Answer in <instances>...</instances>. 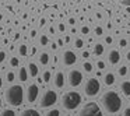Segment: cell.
I'll return each instance as SVG.
<instances>
[{
  "instance_id": "cell-1",
  "label": "cell",
  "mask_w": 130,
  "mask_h": 116,
  "mask_svg": "<svg viewBox=\"0 0 130 116\" xmlns=\"http://www.w3.org/2000/svg\"><path fill=\"white\" fill-rule=\"evenodd\" d=\"M101 105L106 113H116L122 108V98L116 91H106L101 96Z\"/></svg>"
},
{
  "instance_id": "cell-2",
  "label": "cell",
  "mask_w": 130,
  "mask_h": 116,
  "mask_svg": "<svg viewBox=\"0 0 130 116\" xmlns=\"http://www.w3.org/2000/svg\"><path fill=\"white\" fill-rule=\"evenodd\" d=\"M4 98H6L7 104L11 105V106H20L24 101V90L21 85L18 84H13L11 87H9L6 90L4 94Z\"/></svg>"
},
{
  "instance_id": "cell-3",
  "label": "cell",
  "mask_w": 130,
  "mask_h": 116,
  "mask_svg": "<svg viewBox=\"0 0 130 116\" xmlns=\"http://www.w3.org/2000/svg\"><path fill=\"white\" fill-rule=\"evenodd\" d=\"M81 104V95L76 91H69V92H64L62 96V105L64 109L67 110H73L76 109L78 105Z\"/></svg>"
},
{
  "instance_id": "cell-4",
  "label": "cell",
  "mask_w": 130,
  "mask_h": 116,
  "mask_svg": "<svg viewBox=\"0 0 130 116\" xmlns=\"http://www.w3.org/2000/svg\"><path fill=\"white\" fill-rule=\"evenodd\" d=\"M78 116H104L102 115L101 108L98 106V104L95 102H88L83 106V109L80 110Z\"/></svg>"
},
{
  "instance_id": "cell-5",
  "label": "cell",
  "mask_w": 130,
  "mask_h": 116,
  "mask_svg": "<svg viewBox=\"0 0 130 116\" xmlns=\"http://www.w3.org/2000/svg\"><path fill=\"white\" fill-rule=\"evenodd\" d=\"M99 90H101V84H99L98 78H88L84 85V92L87 96H95L98 95Z\"/></svg>"
},
{
  "instance_id": "cell-6",
  "label": "cell",
  "mask_w": 130,
  "mask_h": 116,
  "mask_svg": "<svg viewBox=\"0 0 130 116\" xmlns=\"http://www.w3.org/2000/svg\"><path fill=\"white\" fill-rule=\"evenodd\" d=\"M56 101H57V94L53 90H46L45 92L42 94V96H41L39 105L42 108H49V106L56 104Z\"/></svg>"
},
{
  "instance_id": "cell-7",
  "label": "cell",
  "mask_w": 130,
  "mask_h": 116,
  "mask_svg": "<svg viewBox=\"0 0 130 116\" xmlns=\"http://www.w3.org/2000/svg\"><path fill=\"white\" fill-rule=\"evenodd\" d=\"M83 73L77 69H73V70L69 71V76H67V81L70 87H78L80 84L83 82Z\"/></svg>"
},
{
  "instance_id": "cell-8",
  "label": "cell",
  "mask_w": 130,
  "mask_h": 116,
  "mask_svg": "<svg viewBox=\"0 0 130 116\" xmlns=\"http://www.w3.org/2000/svg\"><path fill=\"white\" fill-rule=\"evenodd\" d=\"M38 95H39V88H38V85L37 84H29L28 88H27V94H25L27 102L34 104V102L37 101Z\"/></svg>"
},
{
  "instance_id": "cell-9",
  "label": "cell",
  "mask_w": 130,
  "mask_h": 116,
  "mask_svg": "<svg viewBox=\"0 0 130 116\" xmlns=\"http://www.w3.org/2000/svg\"><path fill=\"white\" fill-rule=\"evenodd\" d=\"M62 59H63V64L64 66H73L77 62V56L73 51H64Z\"/></svg>"
},
{
  "instance_id": "cell-10",
  "label": "cell",
  "mask_w": 130,
  "mask_h": 116,
  "mask_svg": "<svg viewBox=\"0 0 130 116\" xmlns=\"http://www.w3.org/2000/svg\"><path fill=\"white\" fill-rule=\"evenodd\" d=\"M53 84L56 88H63L64 87V73L63 71H56L53 77Z\"/></svg>"
},
{
  "instance_id": "cell-11",
  "label": "cell",
  "mask_w": 130,
  "mask_h": 116,
  "mask_svg": "<svg viewBox=\"0 0 130 116\" xmlns=\"http://www.w3.org/2000/svg\"><path fill=\"white\" fill-rule=\"evenodd\" d=\"M108 60H109L110 64H118L119 62H120V53H119V51H116V49H112V51H109V53H108Z\"/></svg>"
},
{
  "instance_id": "cell-12",
  "label": "cell",
  "mask_w": 130,
  "mask_h": 116,
  "mask_svg": "<svg viewBox=\"0 0 130 116\" xmlns=\"http://www.w3.org/2000/svg\"><path fill=\"white\" fill-rule=\"evenodd\" d=\"M27 69H28L27 71H28V74H29L31 77H37L38 73H39V69H38V66L35 64L34 62H29V63H28V67H27Z\"/></svg>"
},
{
  "instance_id": "cell-13",
  "label": "cell",
  "mask_w": 130,
  "mask_h": 116,
  "mask_svg": "<svg viewBox=\"0 0 130 116\" xmlns=\"http://www.w3.org/2000/svg\"><path fill=\"white\" fill-rule=\"evenodd\" d=\"M120 90L123 92L124 96H130V81L124 80V81L120 82Z\"/></svg>"
},
{
  "instance_id": "cell-14",
  "label": "cell",
  "mask_w": 130,
  "mask_h": 116,
  "mask_svg": "<svg viewBox=\"0 0 130 116\" xmlns=\"http://www.w3.org/2000/svg\"><path fill=\"white\" fill-rule=\"evenodd\" d=\"M18 80L23 82L28 80V71H27L25 67H20V70H18Z\"/></svg>"
},
{
  "instance_id": "cell-15",
  "label": "cell",
  "mask_w": 130,
  "mask_h": 116,
  "mask_svg": "<svg viewBox=\"0 0 130 116\" xmlns=\"http://www.w3.org/2000/svg\"><path fill=\"white\" fill-rule=\"evenodd\" d=\"M104 82L105 85H112L115 82V74L113 73H106L104 76Z\"/></svg>"
},
{
  "instance_id": "cell-16",
  "label": "cell",
  "mask_w": 130,
  "mask_h": 116,
  "mask_svg": "<svg viewBox=\"0 0 130 116\" xmlns=\"http://www.w3.org/2000/svg\"><path fill=\"white\" fill-rule=\"evenodd\" d=\"M20 116H41V115H39V112H38V110H35V109H31V108H29V109H25V110H23Z\"/></svg>"
},
{
  "instance_id": "cell-17",
  "label": "cell",
  "mask_w": 130,
  "mask_h": 116,
  "mask_svg": "<svg viewBox=\"0 0 130 116\" xmlns=\"http://www.w3.org/2000/svg\"><path fill=\"white\" fill-rule=\"evenodd\" d=\"M39 63L43 66H46L49 63V53H46V52H42V53H39Z\"/></svg>"
},
{
  "instance_id": "cell-18",
  "label": "cell",
  "mask_w": 130,
  "mask_h": 116,
  "mask_svg": "<svg viewBox=\"0 0 130 116\" xmlns=\"http://www.w3.org/2000/svg\"><path fill=\"white\" fill-rule=\"evenodd\" d=\"M104 53V45L102 43H95L94 45V55L95 56H101Z\"/></svg>"
},
{
  "instance_id": "cell-19",
  "label": "cell",
  "mask_w": 130,
  "mask_h": 116,
  "mask_svg": "<svg viewBox=\"0 0 130 116\" xmlns=\"http://www.w3.org/2000/svg\"><path fill=\"white\" fill-rule=\"evenodd\" d=\"M18 53H20V56H24V57H25L27 55H28V48H27L25 43L20 45V48H18Z\"/></svg>"
},
{
  "instance_id": "cell-20",
  "label": "cell",
  "mask_w": 130,
  "mask_h": 116,
  "mask_svg": "<svg viewBox=\"0 0 130 116\" xmlns=\"http://www.w3.org/2000/svg\"><path fill=\"white\" fill-rule=\"evenodd\" d=\"M51 77H52L51 71L45 70V71H43V74H42V81L43 82H49V81H51Z\"/></svg>"
},
{
  "instance_id": "cell-21",
  "label": "cell",
  "mask_w": 130,
  "mask_h": 116,
  "mask_svg": "<svg viewBox=\"0 0 130 116\" xmlns=\"http://www.w3.org/2000/svg\"><path fill=\"white\" fill-rule=\"evenodd\" d=\"M39 45H41V46L49 45V38L46 37V35H41V37H39Z\"/></svg>"
},
{
  "instance_id": "cell-22",
  "label": "cell",
  "mask_w": 130,
  "mask_h": 116,
  "mask_svg": "<svg viewBox=\"0 0 130 116\" xmlns=\"http://www.w3.org/2000/svg\"><path fill=\"white\" fill-rule=\"evenodd\" d=\"M83 69H84V71H87V73H91V71H92V63L84 62L83 63Z\"/></svg>"
},
{
  "instance_id": "cell-23",
  "label": "cell",
  "mask_w": 130,
  "mask_h": 116,
  "mask_svg": "<svg viewBox=\"0 0 130 116\" xmlns=\"http://www.w3.org/2000/svg\"><path fill=\"white\" fill-rule=\"evenodd\" d=\"M14 78H15V74L13 73V71H7V73H6V81L7 82H13V81H14Z\"/></svg>"
},
{
  "instance_id": "cell-24",
  "label": "cell",
  "mask_w": 130,
  "mask_h": 116,
  "mask_svg": "<svg viewBox=\"0 0 130 116\" xmlns=\"http://www.w3.org/2000/svg\"><path fill=\"white\" fill-rule=\"evenodd\" d=\"M0 116H15V112L11 109H4L3 112L0 113Z\"/></svg>"
},
{
  "instance_id": "cell-25",
  "label": "cell",
  "mask_w": 130,
  "mask_h": 116,
  "mask_svg": "<svg viewBox=\"0 0 130 116\" xmlns=\"http://www.w3.org/2000/svg\"><path fill=\"white\" fill-rule=\"evenodd\" d=\"M74 46H76L77 49H81L83 46H84V41H83V39H80V38H77V39L74 41Z\"/></svg>"
},
{
  "instance_id": "cell-26",
  "label": "cell",
  "mask_w": 130,
  "mask_h": 116,
  "mask_svg": "<svg viewBox=\"0 0 130 116\" xmlns=\"http://www.w3.org/2000/svg\"><path fill=\"white\" fill-rule=\"evenodd\" d=\"M45 116H60V112H59V109H52L49 112H46Z\"/></svg>"
},
{
  "instance_id": "cell-27",
  "label": "cell",
  "mask_w": 130,
  "mask_h": 116,
  "mask_svg": "<svg viewBox=\"0 0 130 116\" xmlns=\"http://www.w3.org/2000/svg\"><path fill=\"white\" fill-rule=\"evenodd\" d=\"M18 63H20V62H18V59L15 56H13L11 59H10V66H11V67H17Z\"/></svg>"
},
{
  "instance_id": "cell-28",
  "label": "cell",
  "mask_w": 130,
  "mask_h": 116,
  "mask_svg": "<svg viewBox=\"0 0 130 116\" xmlns=\"http://www.w3.org/2000/svg\"><path fill=\"white\" fill-rule=\"evenodd\" d=\"M119 76H126L127 74V67L126 66H122V67H119Z\"/></svg>"
},
{
  "instance_id": "cell-29",
  "label": "cell",
  "mask_w": 130,
  "mask_h": 116,
  "mask_svg": "<svg viewBox=\"0 0 130 116\" xmlns=\"http://www.w3.org/2000/svg\"><path fill=\"white\" fill-rule=\"evenodd\" d=\"M96 67H98L99 70H104V69H105V63L102 62V60H98V62H96Z\"/></svg>"
},
{
  "instance_id": "cell-30",
  "label": "cell",
  "mask_w": 130,
  "mask_h": 116,
  "mask_svg": "<svg viewBox=\"0 0 130 116\" xmlns=\"http://www.w3.org/2000/svg\"><path fill=\"white\" fill-rule=\"evenodd\" d=\"M102 32H104V29H102V27H96L95 28V35L96 37H101Z\"/></svg>"
},
{
  "instance_id": "cell-31",
  "label": "cell",
  "mask_w": 130,
  "mask_h": 116,
  "mask_svg": "<svg viewBox=\"0 0 130 116\" xmlns=\"http://www.w3.org/2000/svg\"><path fill=\"white\" fill-rule=\"evenodd\" d=\"M6 60V52L4 51H0V63H3Z\"/></svg>"
},
{
  "instance_id": "cell-32",
  "label": "cell",
  "mask_w": 130,
  "mask_h": 116,
  "mask_svg": "<svg viewBox=\"0 0 130 116\" xmlns=\"http://www.w3.org/2000/svg\"><path fill=\"white\" fill-rule=\"evenodd\" d=\"M119 46H120V48H126V46H127V41L126 39H120V41H119Z\"/></svg>"
},
{
  "instance_id": "cell-33",
  "label": "cell",
  "mask_w": 130,
  "mask_h": 116,
  "mask_svg": "<svg viewBox=\"0 0 130 116\" xmlns=\"http://www.w3.org/2000/svg\"><path fill=\"white\" fill-rule=\"evenodd\" d=\"M57 29H59L60 32H63V31H64V29H66L64 24H63V23H59V24H57Z\"/></svg>"
},
{
  "instance_id": "cell-34",
  "label": "cell",
  "mask_w": 130,
  "mask_h": 116,
  "mask_svg": "<svg viewBox=\"0 0 130 116\" xmlns=\"http://www.w3.org/2000/svg\"><path fill=\"white\" fill-rule=\"evenodd\" d=\"M88 32H90V28H88V27H81V34H84V35H87Z\"/></svg>"
},
{
  "instance_id": "cell-35",
  "label": "cell",
  "mask_w": 130,
  "mask_h": 116,
  "mask_svg": "<svg viewBox=\"0 0 130 116\" xmlns=\"http://www.w3.org/2000/svg\"><path fill=\"white\" fill-rule=\"evenodd\" d=\"M45 23H46V18H45V17H42V18L39 20V27H41V28H42V27L45 25Z\"/></svg>"
},
{
  "instance_id": "cell-36",
  "label": "cell",
  "mask_w": 130,
  "mask_h": 116,
  "mask_svg": "<svg viewBox=\"0 0 130 116\" xmlns=\"http://www.w3.org/2000/svg\"><path fill=\"white\" fill-rule=\"evenodd\" d=\"M29 37H31V38H35V37H37V31H35V29H31V32H29Z\"/></svg>"
},
{
  "instance_id": "cell-37",
  "label": "cell",
  "mask_w": 130,
  "mask_h": 116,
  "mask_svg": "<svg viewBox=\"0 0 130 116\" xmlns=\"http://www.w3.org/2000/svg\"><path fill=\"white\" fill-rule=\"evenodd\" d=\"M123 115H124V116H130V108H126V109H124Z\"/></svg>"
},
{
  "instance_id": "cell-38",
  "label": "cell",
  "mask_w": 130,
  "mask_h": 116,
  "mask_svg": "<svg viewBox=\"0 0 130 116\" xmlns=\"http://www.w3.org/2000/svg\"><path fill=\"white\" fill-rule=\"evenodd\" d=\"M81 56L84 57V59H87V57H90V52H87V51H85V52H83V55H81Z\"/></svg>"
},
{
  "instance_id": "cell-39",
  "label": "cell",
  "mask_w": 130,
  "mask_h": 116,
  "mask_svg": "<svg viewBox=\"0 0 130 116\" xmlns=\"http://www.w3.org/2000/svg\"><path fill=\"white\" fill-rule=\"evenodd\" d=\"M112 37H106V38H105V42H106V43H112Z\"/></svg>"
},
{
  "instance_id": "cell-40",
  "label": "cell",
  "mask_w": 130,
  "mask_h": 116,
  "mask_svg": "<svg viewBox=\"0 0 130 116\" xmlns=\"http://www.w3.org/2000/svg\"><path fill=\"white\" fill-rule=\"evenodd\" d=\"M63 43H64V41H63V39H57L56 45H57V46H63Z\"/></svg>"
},
{
  "instance_id": "cell-41",
  "label": "cell",
  "mask_w": 130,
  "mask_h": 116,
  "mask_svg": "<svg viewBox=\"0 0 130 116\" xmlns=\"http://www.w3.org/2000/svg\"><path fill=\"white\" fill-rule=\"evenodd\" d=\"M122 6H130V0H126V2H120Z\"/></svg>"
},
{
  "instance_id": "cell-42",
  "label": "cell",
  "mask_w": 130,
  "mask_h": 116,
  "mask_svg": "<svg viewBox=\"0 0 130 116\" xmlns=\"http://www.w3.org/2000/svg\"><path fill=\"white\" fill-rule=\"evenodd\" d=\"M69 24H70V25H74V24H76V20H74L73 17H71V18H69Z\"/></svg>"
},
{
  "instance_id": "cell-43",
  "label": "cell",
  "mask_w": 130,
  "mask_h": 116,
  "mask_svg": "<svg viewBox=\"0 0 130 116\" xmlns=\"http://www.w3.org/2000/svg\"><path fill=\"white\" fill-rule=\"evenodd\" d=\"M14 41H17V39H20V34L18 32H15V35H14V38H13Z\"/></svg>"
},
{
  "instance_id": "cell-44",
  "label": "cell",
  "mask_w": 130,
  "mask_h": 116,
  "mask_svg": "<svg viewBox=\"0 0 130 116\" xmlns=\"http://www.w3.org/2000/svg\"><path fill=\"white\" fill-rule=\"evenodd\" d=\"M51 48L53 49V51H56V49H57V45H56V43H51Z\"/></svg>"
},
{
  "instance_id": "cell-45",
  "label": "cell",
  "mask_w": 130,
  "mask_h": 116,
  "mask_svg": "<svg viewBox=\"0 0 130 116\" xmlns=\"http://www.w3.org/2000/svg\"><path fill=\"white\" fill-rule=\"evenodd\" d=\"M37 53V48L35 46H32V49H31V55H35Z\"/></svg>"
},
{
  "instance_id": "cell-46",
  "label": "cell",
  "mask_w": 130,
  "mask_h": 116,
  "mask_svg": "<svg viewBox=\"0 0 130 116\" xmlns=\"http://www.w3.org/2000/svg\"><path fill=\"white\" fill-rule=\"evenodd\" d=\"M126 59H127V60H129V62H130V51H129V52H127V53H126Z\"/></svg>"
},
{
  "instance_id": "cell-47",
  "label": "cell",
  "mask_w": 130,
  "mask_h": 116,
  "mask_svg": "<svg viewBox=\"0 0 130 116\" xmlns=\"http://www.w3.org/2000/svg\"><path fill=\"white\" fill-rule=\"evenodd\" d=\"M49 32H51V34H55V28H53V27H51V28H49Z\"/></svg>"
},
{
  "instance_id": "cell-48",
  "label": "cell",
  "mask_w": 130,
  "mask_h": 116,
  "mask_svg": "<svg viewBox=\"0 0 130 116\" xmlns=\"http://www.w3.org/2000/svg\"><path fill=\"white\" fill-rule=\"evenodd\" d=\"M63 41H64V42H67V43H69V42H70V37H66V38H64V39H63Z\"/></svg>"
},
{
  "instance_id": "cell-49",
  "label": "cell",
  "mask_w": 130,
  "mask_h": 116,
  "mask_svg": "<svg viewBox=\"0 0 130 116\" xmlns=\"http://www.w3.org/2000/svg\"><path fill=\"white\" fill-rule=\"evenodd\" d=\"M2 85H3V80H2V76H0V88H2Z\"/></svg>"
},
{
  "instance_id": "cell-50",
  "label": "cell",
  "mask_w": 130,
  "mask_h": 116,
  "mask_svg": "<svg viewBox=\"0 0 130 116\" xmlns=\"http://www.w3.org/2000/svg\"><path fill=\"white\" fill-rule=\"evenodd\" d=\"M0 20H3V15H2V14H0Z\"/></svg>"
},
{
  "instance_id": "cell-51",
  "label": "cell",
  "mask_w": 130,
  "mask_h": 116,
  "mask_svg": "<svg viewBox=\"0 0 130 116\" xmlns=\"http://www.w3.org/2000/svg\"><path fill=\"white\" fill-rule=\"evenodd\" d=\"M0 106H2V99H0Z\"/></svg>"
},
{
  "instance_id": "cell-52",
  "label": "cell",
  "mask_w": 130,
  "mask_h": 116,
  "mask_svg": "<svg viewBox=\"0 0 130 116\" xmlns=\"http://www.w3.org/2000/svg\"><path fill=\"white\" fill-rule=\"evenodd\" d=\"M66 116H71V115H66Z\"/></svg>"
}]
</instances>
